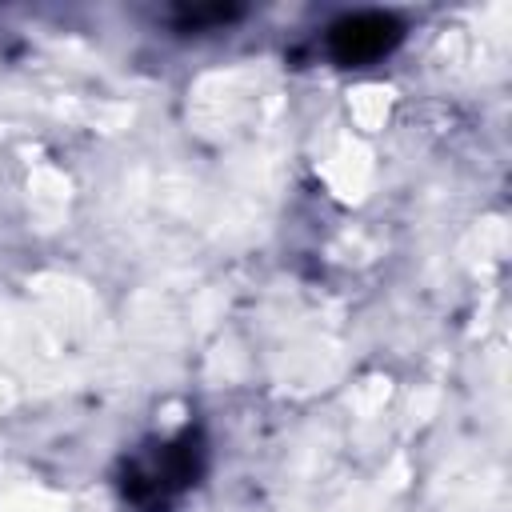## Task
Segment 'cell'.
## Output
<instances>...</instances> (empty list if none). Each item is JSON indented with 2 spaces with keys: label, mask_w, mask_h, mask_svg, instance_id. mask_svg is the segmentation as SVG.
I'll return each instance as SVG.
<instances>
[{
  "label": "cell",
  "mask_w": 512,
  "mask_h": 512,
  "mask_svg": "<svg viewBox=\"0 0 512 512\" xmlns=\"http://www.w3.org/2000/svg\"><path fill=\"white\" fill-rule=\"evenodd\" d=\"M392 40H396V24L388 16H380V12H364V16H352V20L332 28V52L340 60H348V64L380 56Z\"/></svg>",
  "instance_id": "obj_1"
}]
</instances>
